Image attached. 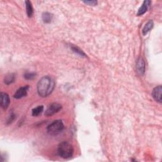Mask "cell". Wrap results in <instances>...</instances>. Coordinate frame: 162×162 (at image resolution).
<instances>
[{"label":"cell","instance_id":"4","mask_svg":"<svg viewBox=\"0 0 162 162\" xmlns=\"http://www.w3.org/2000/svg\"><path fill=\"white\" fill-rule=\"evenodd\" d=\"M62 105L57 103H54L50 105L47 110H46L44 115L46 117H51L53 115L58 113L61 109H62Z\"/></svg>","mask_w":162,"mask_h":162},{"label":"cell","instance_id":"1","mask_svg":"<svg viewBox=\"0 0 162 162\" xmlns=\"http://www.w3.org/2000/svg\"><path fill=\"white\" fill-rule=\"evenodd\" d=\"M55 86V81L51 77L44 76L42 77L39 80L37 86L39 95L43 98L48 97L52 93Z\"/></svg>","mask_w":162,"mask_h":162},{"label":"cell","instance_id":"3","mask_svg":"<svg viewBox=\"0 0 162 162\" xmlns=\"http://www.w3.org/2000/svg\"><path fill=\"white\" fill-rule=\"evenodd\" d=\"M64 129V124L63 122L60 120H57L53 122L48 127H47V131L48 133L51 136H56L62 132Z\"/></svg>","mask_w":162,"mask_h":162},{"label":"cell","instance_id":"14","mask_svg":"<svg viewBox=\"0 0 162 162\" xmlns=\"http://www.w3.org/2000/svg\"><path fill=\"white\" fill-rule=\"evenodd\" d=\"M5 83L7 85H9L14 82L15 80V75L13 73H9L5 77Z\"/></svg>","mask_w":162,"mask_h":162},{"label":"cell","instance_id":"10","mask_svg":"<svg viewBox=\"0 0 162 162\" xmlns=\"http://www.w3.org/2000/svg\"><path fill=\"white\" fill-rule=\"evenodd\" d=\"M153 26H154V23L153 22V20H149V21H148L145 24L143 30H142V33H143V36L146 35L153 28Z\"/></svg>","mask_w":162,"mask_h":162},{"label":"cell","instance_id":"17","mask_svg":"<svg viewBox=\"0 0 162 162\" xmlns=\"http://www.w3.org/2000/svg\"><path fill=\"white\" fill-rule=\"evenodd\" d=\"M15 118V115L14 114H13V113H12L11 114V115L10 116L8 120V124H10V123H11L12 122H13V120H14Z\"/></svg>","mask_w":162,"mask_h":162},{"label":"cell","instance_id":"12","mask_svg":"<svg viewBox=\"0 0 162 162\" xmlns=\"http://www.w3.org/2000/svg\"><path fill=\"white\" fill-rule=\"evenodd\" d=\"M25 6H26V11L27 14H28L29 17H31L33 15V7L32 6V3L30 1H26L25 2Z\"/></svg>","mask_w":162,"mask_h":162},{"label":"cell","instance_id":"7","mask_svg":"<svg viewBox=\"0 0 162 162\" xmlns=\"http://www.w3.org/2000/svg\"><path fill=\"white\" fill-rule=\"evenodd\" d=\"M145 68H146V65L144 59L143 58H139L136 64V69L138 72L140 74V75L143 76L145 72Z\"/></svg>","mask_w":162,"mask_h":162},{"label":"cell","instance_id":"16","mask_svg":"<svg viewBox=\"0 0 162 162\" xmlns=\"http://www.w3.org/2000/svg\"><path fill=\"white\" fill-rule=\"evenodd\" d=\"M36 74L35 73L28 72L24 74V78L27 80H32L36 77Z\"/></svg>","mask_w":162,"mask_h":162},{"label":"cell","instance_id":"6","mask_svg":"<svg viewBox=\"0 0 162 162\" xmlns=\"http://www.w3.org/2000/svg\"><path fill=\"white\" fill-rule=\"evenodd\" d=\"M29 89V86H25L20 87V88L16 91L14 94V98L16 99H20L23 97H25L28 94V91Z\"/></svg>","mask_w":162,"mask_h":162},{"label":"cell","instance_id":"11","mask_svg":"<svg viewBox=\"0 0 162 162\" xmlns=\"http://www.w3.org/2000/svg\"><path fill=\"white\" fill-rule=\"evenodd\" d=\"M53 17V15L49 12H44L43 13V15H42L43 21L46 24L50 23L52 21Z\"/></svg>","mask_w":162,"mask_h":162},{"label":"cell","instance_id":"8","mask_svg":"<svg viewBox=\"0 0 162 162\" xmlns=\"http://www.w3.org/2000/svg\"><path fill=\"white\" fill-rule=\"evenodd\" d=\"M0 98H1V106L4 110H6L9 106L10 102L9 96L8 94L5 92H2Z\"/></svg>","mask_w":162,"mask_h":162},{"label":"cell","instance_id":"9","mask_svg":"<svg viewBox=\"0 0 162 162\" xmlns=\"http://www.w3.org/2000/svg\"><path fill=\"white\" fill-rule=\"evenodd\" d=\"M150 4H151V1H149V0H146V1H144L143 2V5H142L141 6V7L139 8L138 12L137 13V15L141 16V15H143V14H144V13L147 11L148 6L150 5Z\"/></svg>","mask_w":162,"mask_h":162},{"label":"cell","instance_id":"5","mask_svg":"<svg viewBox=\"0 0 162 162\" xmlns=\"http://www.w3.org/2000/svg\"><path fill=\"white\" fill-rule=\"evenodd\" d=\"M161 92H162V87L161 86H157L154 87L152 91V96L154 100L157 101L158 103H161L162 98H161Z\"/></svg>","mask_w":162,"mask_h":162},{"label":"cell","instance_id":"2","mask_svg":"<svg viewBox=\"0 0 162 162\" xmlns=\"http://www.w3.org/2000/svg\"><path fill=\"white\" fill-rule=\"evenodd\" d=\"M58 153L62 158H70L73 154V147L68 142L63 141L58 145Z\"/></svg>","mask_w":162,"mask_h":162},{"label":"cell","instance_id":"18","mask_svg":"<svg viewBox=\"0 0 162 162\" xmlns=\"http://www.w3.org/2000/svg\"><path fill=\"white\" fill-rule=\"evenodd\" d=\"M84 3L86 4H88L89 5H92V6H95L98 3L96 1H86V2H84Z\"/></svg>","mask_w":162,"mask_h":162},{"label":"cell","instance_id":"15","mask_svg":"<svg viewBox=\"0 0 162 162\" xmlns=\"http://www.w3.org/2000/svg\"><path fill=\"white\" fill-rule=\"evenodd\" d=\"M71 48H72V51L74 53H76V54H77V55H80L81 57H86V54L80 49L77 48V46H72Z\"/></svg>","mask_w":162,"mask_h":162},{"label":"cell","instance_id":"13","mask_svg":"<svg viewBox=\"0 0 162 162\" xmlns=\"http://www.w3.org/2000/svg\"><path fill=\"white\" fill-rule=\"evenodd\" d=\"M43 110H44V106L43 105L38 106L36 108H34V109H32V116H34V117L39 116L40 114L42 113Z\"/></svg>","mask_w":162,"mask_h":162}]
</instances>
